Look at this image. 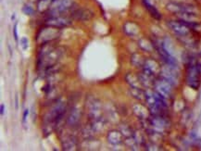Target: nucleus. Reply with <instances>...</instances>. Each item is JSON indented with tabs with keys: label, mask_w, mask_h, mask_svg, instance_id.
Returning a JSON list of instances; mask_svg holds the SVG:
<instances>
[{
	"label": "nucleus",
	"mask_w": 201,
	"mask_h": 151,
	"mask_svg": "<svg viewBox=\"0 0 201 151\" xmlns=\"http://www.w3.org/2000/svg\"><path fill=\"white\" fill-rule=\"evenodd\" d=\"M60 35V29L48 26L47 25L44 28H41L36 35V41L40 45H44L47 43H51L56 40Z\"/></svg>",
	"instance_id": "f257e3e1"
},
{
	"label": "nucleus",
	"mask_w": 201,
	"mask_h": 151,
	"mask_svg": "<svg viewBox=\"0 0 201 151\" xmlns=\"http://www.w3.org/2000/svg\"><path fill=\"white\" fill-rule=\"evenodd\" d=\"M166 8L170 12L175 15L182 14V13H198V8L191 4L183 3V2H169L167 3Z\"/></svg>",
	"instance_id": "f03ea898"
},
{
	"label": "nucleus",
	"mask_w": 201,
	"mask_h": 151,
	"mask_svg": "<svg viewBox=\"0 0 201 151\" xmlns=\"http://www.w3.org/2000/svg\"><path fill=\"white\" fill-rule=\"evenodd\" d=\"M200 75H201V72L198 70V69L196 68V63L192 65H188L186 76H185L186 85L195 90L198 89L200 86V83H201Z\"/></svg>",
	"instance_id": "7ed1b4c3"
},
{
	"label": "nucleus",
	"mask_w": 201,
	"mask_h": 151,
	"mask_svg": "<svg viewBox=\"0 0 201 151\" xmlns=\"http://www.w3.org/2000/svg\"><path fill=\"white\" fill-rule=\"evenodd\" d=\"M167 25L171 29V31L173 32L175 35L178 37H188L190 36L191 33V29L186 26V25L181 22L180 20H168L167 22Z\"/></svg>",
	"instance_id": "20e7f679"
},
{
	"label": "nucleus",
	"mask_w": 201,
	"mask_h": 151,
	"mask_svg": "<svg viewBox=\"0 0 201 151\" xmlns=\"http://www.w3.org/2000/svg\"><path fill=\"white\" fill-rule=\"evenodd\" d=\"M160 76L163 80H165L168 83H170L173 86L178 85L179 82V74L177 72V69L173 68L169 65L162 66L160 69Z\"/></svg>",
	"instance_id": "39448f33"
},
{
	"label": "nucleus",
	"mask_w": 201,
	"mask_h": 151,
	"mask_svg": "<svg viewBox=\"0 0 201 151\" xmlns=\"http://www.w3.org/2000/svg\"><path fill=\"white\" fill-rule=\"evenodd\" d=\"M73 0H55L53 2L51 7L49 9V13L53 15H60L61 13L67 11L73 6Z\"/></svg>",
	"instance_id": "423d86ee"
},
{
	"label": "nucleus",
	"mask_w": 201,
	"mask_h": 151,
	"mask_svg": "<svg viewBox=\"0 0 201 151\" xmlns=\"http://www.w3.org/2000/svg\"><path fill=\"white\" fill-rule=\"evenodd\" d=\"M155 91L168 99L173 95V85L162 78H160L155 82Z\"/></svg>",
	"instance_id": "0eeeda50"
},
{
	"label": "nucleus",
	"mask_w": 201,
	"mask_h": 151,
	"mask_svg": "<svg viewBox=\"0 0 201 151\" xmlns=\"http://www.w3.org/2000/svg\"><path fill=\"white\" fill-rule=\"evenodd\" d=\"M72 23V20L67 18V17H63L61 15H53L49 16L45 20V25L48 26L56 27V28H64L69 26Z\"/></svg>",
	"instance_id": "6e6552de"
},
{
	"label": "nucleus",
	"mask_w": 201,
	"mask_h": 151,
	"mask_svg": "<svg viewBox=\"0 0 201 151\" xmlns=\"http://www.w3.org/2000/svg\"><path fill=\"white\" fill-rule=\"evenodd\" d=\"M160 67L154 60H146L143 65V73L150 78H154L156 74L160 72Z\"/></svg>",
	"instance_id": "1a4fd4ad"
},
{
	"label": "nucleus",
	"mask_w": 201,
	"mask_h": 151,
	"mask_svg": "<svg viewBox=\"0 0 201 151\" xmlns=\"http://www.w3.org/2000/svg\"><path fill=\"white\" fill-rule=\"evenodd\" d=\"M88 110H89V116L92 120L97 119L100 117V111H101V105L100 102L97 99H92L88 102Z\"/></svg>",
	"instance_id": "9d476101"
},
{
	"label": "nucleus",
	"mask_w": 201,
	"mask_h": 151,
	"mask_svg": "<svg viewBox=\"0 0 201 151\" xmlns=\"http://www.w3.org/2000/svg\"><path fill=\"white\" fill-rule=\"evenodd\" d=\"M72 18L77 20H88L94 16L93 12L87 8H77L72 11Z\"/></svg>",
	"instance_id": "9b49d317"
},
{
	"label": "nucleus",
	"mask_w": 201,
	"mask_h": 151,
	"mask_svg": "<svg viewBox=\"0 0 201 151\" xmlns=\"http://www.w3.org/2000/svg\"><path fill=\"white\" fill-rule=\"evenodd\" d=\"M107 139L108 143H110L113 146H118L122 143L123 141V135L121 132L116 131V130H112V131L108 133Z\"/></svg>",
	"instance_id": "f8f14e48"
},
{
	"label": "nucleus",
	"mask_w": 201,
	"mask_h": 151,
	"mask_svg": "<svg viewBox=\"0 0 201 151\" xmlns=\"http://www.w3.org/2000/svg\"><path fill=\"white\" fill-rule=\"evenodd\" d=\"M81 118V111L80 110H78V108H72V110H70V113L69 114L68 118H67V124L69 125V126H75V125L77 124V123L79 121V120H80Z\"/></svg>",
	"instance_id": "ddd939ff"
},
{
	"label": "nucleus",
	"mask_w": 201,
	"mask_h": 151,
	"mask_svg": "<svg viewBox=\"0 0 201 151\" xmlns=\"http://www.w3.org/2000/svg\"><path fill=\"white\" fill-rule=\"evenodd\" d=\"M123 31L129 36H135L139 33V27L133 22H126L123 25Z\"/></svg>",
	"instance_id": "4468645a"
},
{
	"label": "nucleus",
	"mask_w": 201,
	"mask_h": 151,
	"mask_svg": "<svg viewBox=\"0 0 201 151\" xmlns=\"http://www.w3.org/2000/svg\"><path fill=\"white\" fill-rule=\"evenodd\" d=\"M142 1H143L145 7L148 10L150 15H151L153 18H155L156 20H160L161 19V14L160 13V11H158L157 8L155 7L154 5H152V4L149 2V0H142Z\"/></svg>",
	"instance_id": "2eb2a0df"
},
{
	"label": "nucleus",
	"mask_w": 201,
	"mask_h": 151,
	"mask_svg": "<svg viewBox=\"0 0 201 151\" xmlns=\"http://www.w3.org/2000/svg\"><path fill=\"white\" fill-rule=\"evenodd\" d=\"M133 112L139 119L142 120H148V113L146 108L140 104H136L133 106Z\"/></svg>",
	"instance_id": "dca6fc26"
},
{
	"label": "nucleus",
	"mask_w": 201,
	"mask_h": 151,
	"mask_svg": "<svg viewBox=\"0 0 201 151\" xmlns=\"http://www.w3.org/2000/svg\"><path fill=\"white\" fill-rule=\"evenodd\" d=\"M54 1L55 0H38V2H37V9L41 13L42 12H48Z\"/></svg>",
	"instance_id": "f3484780"
},
{
	"label": "nucleus",
	"mask_w": 201,
	"mask_h": 151,
	"mask_svg": "<svg viewBox=\"0 0 201 151\" xmlns=\"http://www.w3.org/2000/svg\"><path fill=\"white\" fill-rule=\"evenodd\" d=\"M125 79H126V82L129 83L131 87L140 88L141 83H140V80L138 76H135V75H133L131 73H128L126 76H125Z\"/></svg>",
	"instance_id": "a211bd4d"
},
{
	"label": "nucleus",
	"mask_w": 201,
	"mask_h": 151,
	"mask_svg": "<svg viewBox=\"0 0 201 151\" xmlns=\"http://www.w3.org/2000/svg\"><path fill=\"white\" fill-rule=\"evenodd\" d=\"M75 145H76V140H75V138L73 136H68L64 139L62 146H63V149L65 150H70L73 148H75Z\"/></svg>",
	"instance_id": "6ab92c4d"
},
{
	"label": "nucleus",
	"mask_w": 201,
	"mask_h": 151,
	"mask_svg": "<svg viewBox=\"0 0 201 151\" xmlns=\"http://www.w3.org/2000/svg\"><path fill=\"white\" fill-rule=\"evenodd\" d=\"M130 93H131L132 96L138 100H142L146 98V95L143 91L141 90V88H135V87H131L130 88Z\"/></svg>",
	"instance_id": "aec40b11"
},
{
	"label": "nucleus",
	"mask_w": 201,
	"mask_h": 151,
	"mask_svg": "<svg viewBox=\"0 0 201 151\" xmlns=\"http://www.w3.org/2000/svg\"><path fill=\"white\" fill-rule=\"evenodd\" d=\"M139 45L143 50H146V51H148V52L151 51L154 47V45L151 43V42H149L146 39H141L139 41Z\"/></svg>",
	"instance_id": "412c9836"
},
{
	"label": "nucleus",
	"mask_w": 201,
	"mask_h": 151,
	"mask_svg": "<svg viewBox=\"0 0 201 151\" xmlns=\"http://www.w3.org/2000/svg\"><path fill=\"white\" fill-rule=\"evenodd\" d=\"M120 132L123 135V136H126V137H132L133 135V133H132V130L130 129L127 125H123V126H121Z\"/></svg>",
	"instance_id": "4be33fe9"
},
{
	"label": "nucleus",
	"mask_w": 201,
	"mask_h": 151,
	"mask_svg": "<svg viewBox=\"0 0 201 151\" xmlns=\"http://www.w3.org/2000/svg\"><path fill=\"white\" fill-rule=\"evenodd\" d=\"M20 45H22V49L24 50V51H26V50L28 49V47H29V41H28V39L26 38V37H22V38L20 39Z\"/></svg>",
	"instance_id": "5701e85b"
},
{
	"label": "nucleus",
	"mask_w": 201,
	"mask_h": 151,
	"mask_svg": "<svg viewBox=\"0 0 201 151\" xmlns=\"http://www.w3.org/2000/svg\"><path fill=\"white\" fill-rule=\"evenodd\" d=\"M22 11L24 12V14H26V15H32L33 8L30 6H24V7L22 8Z\"/></svg>",
	"instance_id": "b1692460"
},
{
	"label": "nucleus",
	"mask_w": 201,
	"mask_h": 151,
	"mask_svg": "<svg viewBox=\"0 0 201 151\" xmlns=\"http://www.w3.org/2000/svg\"><path fill=\"white\" fill-rule=\"evenodd\" d=\"M17 27H18V23L16 22L13 27V35H14V39L16 41H18V29H17Z\"/></svg>",
	"instance_id": "393cba45"
},
{
	"label": "nucleus",
	"mask_w": 201,
	"mask_h": 151,
	"mask_svg": "<svg viewBox=\"0 0 201 151\" xmlns=\"http://www.w3.org/2000/svg\"><path fill=\"white\" fill-rule=\"evenodd\" d=\"M28 115H29V110H28V108H26V110H24V112H23V115H22V121H23V123H26Z\"/></svg>",
	"instance_id": "a878e982"
},
{
	"label": "nucleus",
	"mask_w": 201,
	"mask_h": 151,
	"mask_svg": "<svg viewBox=\"0 0 201 151\" xmlns=\"http://www.w3.org/2000/svg\"><path fill=\"white\" fill-rule=\"evenodd\" d=\"M0 112H1V115L3 116L4 115V111H5V105L4 104H1V107H0Z\"/></svg>",
	"instance_id": "bb28decb"
},
{
	"label": "nucleus",
	"mask_w": 201,
	"mask_h": 151,
	"mask_svg": "<svg viewBox=\"0 0 201 151\" xmlns=\"http://www.w3.org/2000/svg\"><path fill=\"white\" fill-rule=\"evenodd\" d=\"M16 108H18V98L16 96Z\"/></svg>",
	"instance_id": "cd10ccee"
}]
</instances>
